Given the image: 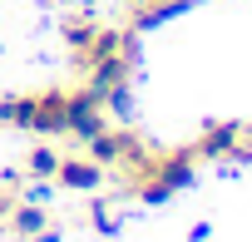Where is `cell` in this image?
<instances>
[{"instance_id": "cell-1", "label": "cell", "mask_w": 252, "mask_h": 242, "mask_svg": "<svg viewBox=\"0 0 252 242\" xmlns=\"http://www.w3.org/2000/svg\"><path fill=\"white\" fill-rule=\"evenodd\" d=\"M104 129V99L84 84V89H74V94H64V134H74V139H89V134H99Z\"/></svg>"}, {"instance_id": "cell-2", "label": "cell", "mask_w": 252, "mask_h": 242, "mask_svg": "<svg viewBox=\"0 0 252 242\" xmlns=\"http://www.w3.org/2000/svg\"><path fill=\"white\" fill-rule=\"evenodd\" d=\"M129 64H134V60H124V55H109V60H89V64H84V84H89V89L104 99L114 84H124V79H129Z\"/></svg>"}, {"instance_id": "cell-3", "label": "cell", "mask_w": 252, "mask_h": 242, "mask_svg": "<svg viewBox=\"0 0 252 242\" xmlns=\"http://www.w3.org/2000/svg\"><path fill=\"white\" fill-rule=\"evenodd\" d=\"M55 183H60V188H74V193H89V188L104 183V168H99L94 158H60Z\"/></svg>"}, {"instance_id": "cell-4", "label": "cell", "mask_w": 252, "mask_h": 242, "mask_svg": "<svg viewBox=\"0 0 252 242\" xmlns=\"http://www.w3.org/2000/svg\"><path fill=\"white\" fill-rule=\"evenodd\" d=\"M30 129H35V134H45V139L64 134V94H60V89L35 94V124H30Z\"/></svg>"}, {"instance_id": "cell-5", "label": "cell", "mask_w": 252, "mask_h": 242, "mask_svg": "<svg viewBox=\"0 0 252 242\" xmlns=\"http://www.w3.org/2000/svg\"><path fill=\"white\" fill-rule=\"evenodd\" d=\"M124 149H129V134H109V129H99V134H89V139H84V158H94L99 168L119 163V158H124Z\"/></svg>"}, {"instance_id": "cell-6", "label": "cell", "mask_w": 252, "mask_h": 242, "mask_svg": "<svg viewBox=\"0 0 252 242\" xmlns=\"http://www.w3.org/2000/svg\"><path fill=\"white\" fill-rule=\"evenodd\" d=\"M237 139H242V129H237V124H222V129H208L193 158H222V153H237Z\"/></svg>"}, {"instance_id": "cell-7", "label": "cell", "mask_w": 252, "mask_h": 242, "mask_svg": "<svg viewBox=\"0 0 252 242\" xmlns=\"http://www.w3.org/2000/svg\"><path fill=\"white\" fill-rule=\"evenodd\" d=\"M0 124L30 129V124H35V94H10V99H0Z\"/></svg>"}, {"instance_id": "cell-8", "label": "cell", "mask_w": 252, "mask_h": 242, "mask_svg": "<svg viewBox=\"0 0 252 242\" xmlns=\"http://www.w3.org/2000/svg\"><path fill=\"white\" fill-rule=\"evenodd\" d=\"M10 227H15L20 237H35V232H45V212H40L35 203H25V208L10 212Z\"/></svg>"}, {"instance_id": "cell-9", "label": "cell", "mask_w": 252, "mask_h": 242, "mask_svg": "<svg viewBox=\"0 0 252 242\" xmlns=\"http://www.w3.org/2000/svg\"><path fill=\"white\" fill-rule=\"evenodd\" d=\"M25 168H30L35 178H55V168H60V153H55V149H35V153L25 158Z\"/></svg>"}, {"instance_id": "cell-10", "label": "cell", "mask_w": 252, "mask_h": 242, "mask_svg": "<svg viewBox=\"0 0 252 242\" xmlns=\"http://www.w3.org/2000/svg\"><path fill=\"white\" fill-rule=\"evenodd\" d=\"M94 30H99L94 20H69V25H64V40H69V50H84V45L94 40Z\"/></svg>"}, {"instance_id": "cell-11", "label": "cell", "mask_w": 252, "mask_h": 242, "mask_svg": "<svg viewBox=\"0 0 252 242\" xmlns=\"http://www.w3.org/2000/svg\"><path fill=\"white\" fill-rule=\"evenodd\" d=\"M30 242H60V232H55V227H45V232H35Z\"/></svg>"}]
</instances>
